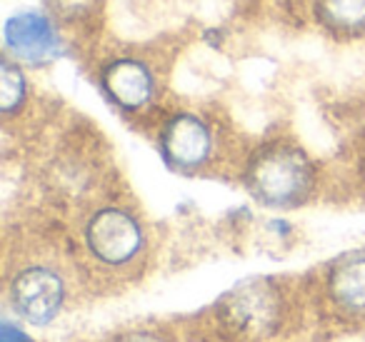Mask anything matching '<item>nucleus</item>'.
Returning <instances> with one entry per match:
<instances>
[{
  "label": "nucleus",
  "instance_id": "obj_1",
  "mask_svg": "<svg viewBox=\"0 0 365 342\" xmlns=\"http://www.w3.org/2000/svg\"><path fill=\"white\" fill-rule=\"evenodd\" d=\"M245 185L255 200L270 207H293L308 200L315 185V167L290 142L263 145L248 162Z\"/></svg>",
  "mask_w": 365,
  "mask_h": 342
},
{
  "label": "nucleus",
  "instance_id": "obj_2",
  "mask_svg": "<svg viewBox=\"0 0 365 342\" xmlns=\"http://www.w3.org/2000/svg\"><path fill=\"white\" fill-rule=\"evenodd\" d=\"M83 245L88 255L108 270H123L138 262L145 250V230L128 207L106 205L83 225Z\"/></svg>",
  "mask_w": 365,
  "mask_h": 342
},
{
  "label": "nucleus",
  "instance_id": "obj_3",
  "mask_svg": "<svg viewBox=\"0 0 365 342\" xmlns=\"http://www.w3.org/2000/svg\"><path fill=\"white\" fill-rule=\"evenodd\" d=\"M11 305L31 325H48L56 320L66 302V280L56 267L28 265L11 280Z\"/></svg>",
  "mask_w": 365,
  "mask_h": 342
},
{
  "label": "nucleus",
  "instance_id": "obj_4",
  "mask_svg": "<svg viewBox=\"0 0 365 342\" xmlns=\"http://www.w3.org/2000/svg\"><path fill=\"white\" fill-rule=\"evenodd\" d=\"M213 128L195 113H175L160 130V152L168 167L178 172H193L208 165L213 157Z\"/></svg>",
  "mask_w": 365,
  "mask_h": 342
},
{
  "label": "nucleus",
  "instance_id": "obj_5",
  "mask_svg": "<svg viewBox=\"0 0 365 342\" xmlns=\"http://www.w3.org/2000/svg\"><path fill=\"white\" fill-rule=\"evenodd\" d=\"M225 325L245 337H265L280 322V297L270 282H245L220 305Z\"/></svg>",
  "mask_w": 365,
  "mask_h": 342
},
{
  "label": "nucleus",
  "instance_id": "obj_6",
  "mask_svg": "<svg viewBox=\"0 0 365 342\" xmlns=\"http://www.w3.org/2000/svg\"><path fill=\"white\" fill-rule=\"evenodd\" d=\"M101 88L108 100L125 113L148 108L158 95V78L140 58H115L101 71Z\"/></svg>",
  "mask_w": 365,
  "mask_h": 342
},
{
  "label": "nucleus",
  "instance_id": "obj_7",
  "mask_svg": "<svg viewBox=\"0 0 365 342\" xmlns=\"http://www.w3.org/2000/svg\"><path fill=\"white\" fill-rule=\"evenodd\" d=\"M3 41L8 56L28 66H43L61 56V36L53 28L51 18L38 11H23L8 18Z\"/></svg>",
  "mask_w": 365,
  "mask_h": 342
},
{
  "label": "nucleus",
  "instance_id": "obj_8",
  "mask_svg": "<svg viewBox=\"0 0 365 342\" xmlns=\"http://www.w3.org/2000/svg\"><path fill=\"white\" fill-rule=\"evenodd\" d=\"M325 292L343 315L365 317V250L348 252L330 265Z\"/></svg>",
  "mask_w": 365,
  "mask_h": 342
},
{
  "label": "nucleus",
  "instance_id": "obj_9",
  "mask_svg": "<svg viewBox=\"0 0 365 342\" xmlns=\"http://www.w3.org/2000/svg\"><path fill=\"white\" fill-rule=\"evenodd\" d=\"M315 16L335 36H365V0H315Z\"/></svg>",
  "mask_w": 365,
  "mask_h": 342
},
{
  "label": "nucleus",
  "instance_id": "obj_10",
  "mask_svg": "<svg viewBox=\"0 0 365 342\" xmlns=\"http://www.w3.org/2000/svg\"><path fill=\"white\" fill-rule=\"evenodd\" d=\"M26 76H23L21 66L11 61V58H3V95H0V108L8 118L13 113L21 110L23 100H26Z\"/></svg>",
  "mask_w": 365,
  "mask_h": 342
},
{
  "label": "nucleus",
  "instance_id": "obj_11",
  "mask_svg": "<svg viewBox=\"0 0 365 342\" xmlns=\"http://www.w3.org/2000/svg\"><path fill=\"white\" fill-rule=\"evenodd\" d=\"M53 8L58 13H63L66 18H78L81 13H86L91 8L93 0H51Z\"/></svg>",
  "mask_w": 365,
  "mask_h": 342
},
{
  "label": "nucleus",
  "instance_id": "obj_12",
  "mask_svg": "<svg viewBox=\"0 0 365 342\" xmlns=\"http://www.w3.org/2000/svg\"><path fill=\"white\" fill-rule=\"evenodd\" d=\"M115 342H168V340L163 335H158V332H150V330H133V332L120 335Z\"/></svg>",
  "mask_w": 365,
  "mask_h": 342
},
{
  "label": "nucleus",
  "instance_id": "obj_13",
  "mask_svg": "<svg viewBox=\"0 0 365 342\" xmlns=\"http://www.w3.org/2000/svg\"><path fill=\"white\" fill-rule=\"evenodd\" d=\"M0 342H33V340L23 330H18L16 325H11V322L6 320L3 327H0Z\"/></svg>",
  "mask_w": 365,
  "mask_h": 342
},
{
  "label": "nucleus",
  "instance_id": "obj_14",
  "mask_svg": "<svg viewBox=\"0 0 365 342\" xmlns=\"http://www.w3.org/2000/svg\"><path fill=\"white\" fill-rule=\"evenodd\" d=\"M363 177H365V162H363Z\"/></svg>",
  "mask_w": 365,
  "mask_h": 342
}]
</instances>
